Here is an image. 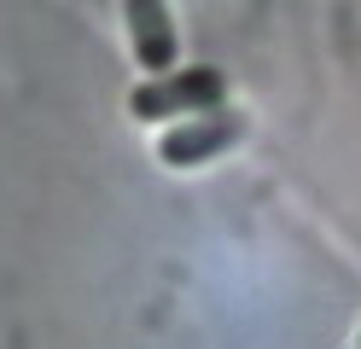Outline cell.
Listing matches in <instances>:
<instances>
[{
	"label": "cell",
	"instance_id": "cell-1",
	"mask_svg": "<svg viewBox=\"0 0 361 349\" xmlns=\"http://www.w3.org/2000/svg\"><path fill=\"white\" fill-rule=\"evenodd\" d=\"M228 99V76L216 64H187L169 70V76H146L128 93V116L134 123H164V116H198Z\"/></svg>",
	"mask_w": 361,
	"mask_h": 349
},
{
	"label": "cell",
	"instance_id": "cell-2",
	"mask_svg": "<svg viewBox=\"0 0 361 349\" xmlns=\"http://www.w3.org/2000/svg\"><path fill=\"white\" fill-rule=\"evenodd\" d=\"M245 140V116L233 105H210L198 116H180V123L157 140V157L169 163V169H198V163H216L228 146Z\"/></svg>",
	"mask_w": 361,
	"mask_h": 349
},
{
	"label": "cell",
	"instance_id": "cell-3",
	"mask_svg": "<svg viewBox=\"0 0 361 349\" xmlns=\"http://www.w3.org/2000/svg\"><path fill=\"white\" fill-rule=\"evenodd\" d=\"M123 23H128V47L140 59L146 76H169L180 59V35L169 18V0H123Z\"/></svg>",
	"mask_w": 361,
	"mask_h": 349
},
{
	"label": "cell",
	"instance_id": "cell-4",
	"mask_svg": "<svg viewBox=\"0 0 361 349\" xmlns=\"http://www.w3.org/2000/svg\"><path fill=\"white\" fill-rule=\"evenodd\" d=\"M355 349H361V338H355Z\"/></svg>",
	"mask_w": 361,
	"mask_h": 349
}]
</instances>
